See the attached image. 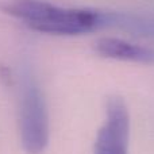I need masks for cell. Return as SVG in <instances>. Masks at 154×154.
I'll return each instance as SVG.
<instances>
[{"label":"cell","mask_w":154,"mask_h":154,"mask_svg":"<svg viewBox=\"0 0 154 154\" xmlns=\"http://www.w3.org/2000/svg\"><path fill=\"white\" fill-rule=\"evenodd\" d=\"M130 112L120 96H111L106 103V122L95 139V154H128Z\"/></svg>","instance_id":"3"},{"label":"cell","mask_w":154,"mask_h":154,"mask_svg":"<svg viewBox=\"0 0 154 154\" xmlns=\"http://www.w3.org/2000/svg\"><path fill=\"white\" fill-rule=\"evenodd\" d=\"M2 10L32 31L49 35L73 37L107 27V12L61 7L46 0H8Z\"/></svg>","instance_id":"1"},{"label":"cell","mask_w":154,"mask_h":154,"mask_svg":"<svg viewBox=\"0 0 154 154\" xmlns=\"http://www.w3.org/2000/svg\"><path fill=\"white\" fill-rule=\"evenodd\" d=\"M95 51L103 58L118 61L137 62V64H154V49L131 43L128 41L114 37L99 38L93 45Z\"/></svg>","instance_id":"4"},{"label":"cell","mask_w":154,"mask_h":154,"mask_svg":"<svg viewBox=\"0 0 154 154\" xmlns=\"http://www.w3.org/2000/svg\"><path fill=\"white\" fill-rule=\"evenodd\" d=\"M18 130L24 153H45L50 141L48 103L38 80L29 69H24L19 77Z\"/></svg>","instance_id":"2"}]
</instances>
